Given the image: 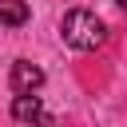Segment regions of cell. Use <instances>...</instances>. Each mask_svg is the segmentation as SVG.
<instances>
[{
	"label": "cell",
	"mask_w": 127,
	"mask_h": 127,
	"mask_svg": "<svg viewBox=\"0 0 127 127\" xmlns=\"http://www.w3.org/2000/svg\"><path fill=\"white\" fill-rule=\"evenodd\" d=\"M115 4H119V8H123V12H127V0H115Z\"/></svg>",
	"instance_id": "8992f818"
},
{
	"label": "cell",
	"mask_w": 127,
	"mask_h": 127,
	"mask_svg": "<svg viewBox=\"0 0 127 127\" xmlns=\"http://www.w3.org/2000/svg\"><path fill=\"white\" fill-rule=\"evenodd\" d=\"M40 87H44V71L32 60H16L12 64V91L16 95H28V91H40Z\"/></svg>",
	"instance_id": "7a4b0ae2"
},
{
	"label": "cell",
	"mask_w": 127,
	"mask_h": 127,
	"mask_svg": "<svg viewBox=\"0 0 127 127\" xmlns=\"http://www.w3.org/2000/svg\"><path fill=\"white\" fill-rule=\"evenodd\" d=\"M28 127H60V123H56V115H48V111H40V115H36V119H32Z\"/></svg>",
	"instance_id": "5b68a950"
},
{
	"label": "cell",
	"mask_w": 127,
	"mask_h": 127,
	"mask_svg": "<svg viewBox=\"0 0 127 127\" xmlns=\"http://www.w3.org/2000/svg\"><path fill=\"white\" fill-rule=\"evenodd\" d=\"M40 111H44V103H40V95H36V91H28V95H16V99H12V119H20V123H32Z\"/></svg>",
	"instance_id": "3957f363"
},
{
	"label": "cell",
	"mask_w": 127,
	"mask_h": 127,
	"mask_svg": "<svg viewBox=\"0 0 127 127\" xmlns=\"http://www.w3.org/2000/svg\"><path fill=\"white\" fill-rule=\"evenodd\" d=\"M0 24H4V28L28 24V4H24V0H0Z\"/></svg>",
	"instance_id": "277c9868"
},
{
	"label": "cell",
	"mask_w": 127,
	"mask_h": 127,
	"mask_svg": "<svg viewBox=\"0 0 127 127\" xmlns=\"http://www.w3.org/2000/svg\"><path fill=\"white\" fill-rule=\"evenodd\" d=\"M60 36H64V44H71L79 52H95V48L107 44V24L87 8H71L60 24Z\"/></svg>",
	"instance_id": "6da1fadb"
}]
</instances>
